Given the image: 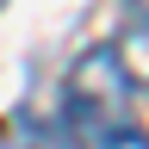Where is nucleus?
Returning <instances> with one entry per match:
<instances>
[{
  "label": "nucleus",
  "instance_id": "1",
  "mask_svg": "<svg viewBox=\"0 0 149 149\" xmlns=\"http://www.w3.org/2000/svg\"><path fill=\"white\" fill-rule=\"evenodd\" d=\"M124 106H130V74L118 62V50L93 44L81 62L68 68V124H74V137H106V130H118Z\"/></svg>",
  "mask_w": 149,
  "mask_h": 149
},
{
  "label": "nucleus",
  "instance_id": "2",
  "mask_svg": "<svg viewBox=\"0 0 149 149\" xmlns=\"http://www.w3.org/2000/svg\"><path fill=\"white\" fill-rule=\"evenodd\" d=\"M112 50H118V62H124L130 81H149V19H137L124 31V44H112Z\"/></svg>",
  "mask_w": 149,
  "mask_h": 149
},
{
  "label": "nucleus",
  "instance_id": "3",
  "mask_svg": "<svg viewBox=\"0 0 149 149\" xmlns=\"http://www.w3.org/2000/svg\"><path fill=\"white\" fill-rule=\"evenodd\" d=\"M100 149H149V137H143L137 124H118V130H106V137H100Z\"/></svg>",
  "mask_w": 149,
  "mask_h": 149
},
{
  "label": "nucleus",
  "instance_id": "4",
  "mask_svg": "<svg viewBox=\"0 0 149 149\" xmlns=\"http://www.w3.org/2000/svg\"><path fill=\"white\" fill-rule=\"evenodd\" d=\"M137 6H143V19H149V0H137Z\"/></svg>",
  "mask_w": 149,
  "mask_h": 149
}]
</instances>
